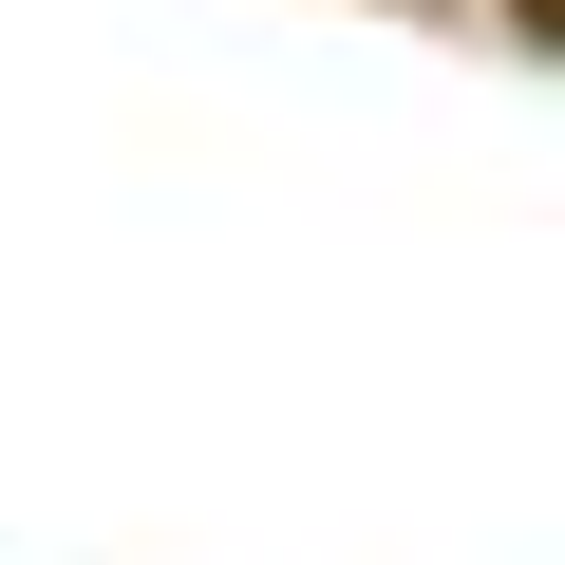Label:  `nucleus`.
<instances>
[]
</instances>
